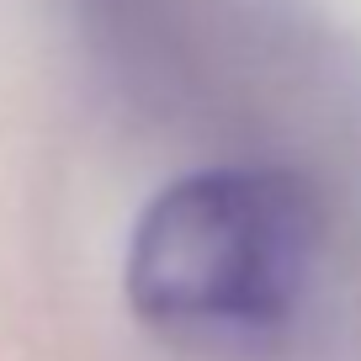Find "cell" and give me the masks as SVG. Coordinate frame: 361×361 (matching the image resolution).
<instances>
[{
    "label": "cell",
    "mask_w": 361,
    "mask_h": 361,
    "mask_svg": "<svg viewBox=\"0 0 361 361\" xmlns=\"http://www.w3.org/2000/svg\"><path fill=\"white\" fill-rule=\"evenodd\" d=\"M324 234V202L298 170H192L159 186L128 234V308L176 345H266L303 314Z\"/></svg>",
    "instance_id": "obj_1"
}]
</instances>
